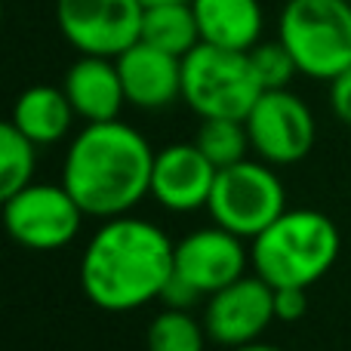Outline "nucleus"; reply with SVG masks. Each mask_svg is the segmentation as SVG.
<instances>
[{"mask_svg": "<svg viewBox=\"0 0 351 351\" xmlns=\"http://www.w3.org/2000/svg\"><path fill=\"white\" fill-rule=\"evenodd\" d=\"M173 274V237L158 222L133 213L102 219L80 253L84 296L108 315H127L160 302Z\"/></svg>", "mask_w": 351, "mask_h": 351, "instance_id": "obj_1", "label": "nucleus"}, {"mask_svg": "<svg viewBox=\"0 0 351 351\" xmlns=\"http://www.w3.org/2000/svg\"><path fill=\"white\" fill-rule=\"evenodd\" d=\"M154 148L133 123H86L71 139L62 164V185L93 219L133 213L152 197Z\"/></svg>", "mask_w": 351, "mask_h": 351, "instance_id": "obj_2", "label": "nucleus"}, {"mask_svg": "<svg viewBox=\"0 0 351 351\" xmlns=\"http://www.w3.org/2000/svg\"><path fill=\"white\" fill-rule=\"evenodd\" d=\"M342 250V234L336 222L311 206H287L262 234L250 241L253 271L265 284L305 287L324 278L336 265Z\"/></svg>", "mask_w": 351, "mask_h": 351, "instance_id": "obj_3", "label": "nucleus"}, {"mask_svg": "<svg viewBox=\"0 0 351 351\" xmlns=\"http://www.w3.org/2000/svg\"><path fill=\"white\" fill-rule=\"evenodd\" d=\"M278 37L293 53L299 74L333 80L351 68V3L348 0H287Z\"/></svg>", "mask_w": 351, "mask_h": 351, "instance_id": "obj_4", "label": "nucleus"}, {"mask_svg": "<svg viewBox=\"0 0 351 351\" xmlns=\"http://www.w3.org/2000/svg\"><path fill=\"white\" fill-rule=\"evenodd\" d=\"M262 84L253 71L250 53L197 43L182 59V102L200 117L247 121L262 96Z\"/></svg>", "mask_w": 351, "mask_h": 351, "instance_id": "obj_5", "label": "nucleus"}, {"mask_svg": "<svg viewBox=\"0 0 351 351\" xmlns=\"http://www.w3.org/2000/svg\"><path fill=\"white\" fill-rule=\"evenodd\" d=\"M287 210V191L278 167L265 160H241L216 173L206 213L216 225L234 231L243 241L268 228Z\"/></svg>", "mask_w": 351, "mask_h": 351, "instance_id": "obj_6", "label": "nucleus"}, {"mask_svg": "<svg viewBox=\"0 0 351 351\" xmlns=\"http://www.w3.org/2000/svg\"><path fill=\"white\" fill-rule=\"evenodd\" d=\"M86 213L62 182H31L3 197V222L10 237L25 250L53 253L80 234Z\"/></svg>", "mask_w": 351, "mask_h": 351, "instance_id": "obj_7", "label": "nucleus"}, {"mask_svg": "<svg viewBox=\"0 0 351 351\" xmlns=\"http://www.w3.org/2000/svg\"><path fill=\"white\" fill-rule=\"evenodd\" d=\"M247 133L253 154L271 167H293L315 148V111L302 96L287 90H265L247 114Z\"/></svg>", "mask_w": 351, "mask_h": 351, "instance_id": "obj_8", "label": "nucleus"}, {"mask_svg": "<svg viewBox=\"0 0 351 351\" xmlns=\"http://www.w3.org/2000/svg\"><path fill=\"white\" fill-rule=\"evenodd\" d=\"M142 0H56L59 31L80 56L117 59L142 37Z\"/></svg>", "mask_w": 351, "mask_h": 351, "instance_id": "obj_9", "label": "nucleus"}, {"mask_svg": "<svg viewBox=\"0 0 351 351\" xmlns=\"http://www.w3.org/2000/svg\"><path fill=\"white\" fill-rule=\"evenodd\" d=\"M274 315V287L265 284L259 274H243L234 284L222 287L219 293L206 296L204 327L210 342L225 348H241L262 339Z\"/></svg>", "mask_w": 351, "mask_h": 351, "instance_id": "obj_10", "label": "nucleus"}, {"mask_svg": "<svg viewBox=\"0 0 351 351\" xmlns=\"http://www.w3.org/2000/svg\"><path fill=\"white\" fill-rule=\"evenodd\" d=\"M250 241L222 225L194 228L176 241V274L191 284L200 296H213L222 287L250 274Z\"/></svg>", "mask_w": 351, "mask_h": 351, "instance_id": "obj_11", "label": "nucleus"}, {"mask_svg": "<svg viewBox=\"0 0 351 351\" xmlns=\"http://www.w3.org/2000/svg\"><path fill=\"white\" fill-rule=\"evenodd\" d=\"M216 167L197 148V142H176L154 154L152 200L170 213L206 210L216 182Z\"/></svg>", "mask_w": 351, "mask_h": 351, "instance_id": "obj_12", "label": "nucleus"}, {"mask_svg": "<svg viewBox=\"0 0 351 351\" xmlns=\"http://www.w3.org/2000/svg\"><path fill=\"white\" fill-rule=\"evenodd\" d=\"M127 105L142 111H164L182 99V59L173 53L136 40L117 56Z\"/></svg>", "mask_w": 351, "mask_h": 351, "instance_id": "obj_13", "label": "nucleus"}, {"mask_svg": "<svg viewBox=\"0 0 351 351\" xmlns=\"http://www.w3.org/2000/svg\"><path fill=\"white\" fill-rule=\"evenodd\" d=\"M62 90L71 99L77 117L86 123L117 121L127 105L117 59H108V56H80L65 71Z\"/></svg>", "mask_w": 351, "mask_h": 351, "instance_id": "obj_14", "label": "nucleus"}, {"mask_svg": "<svg viewBox=\"0 0 351 351\" xmlns=\"http://www.w3.org/2000/svg\"><path fill=\"white\" fill-rule=\"evenodd\" d=\"M200 43L250 53L262 40L265 12L259 0H191Z\"/></svg>", "mask_w": 351, "mask_h": 351, "instance_id": "obj_15", "label": "nucleus"}, {"mask_svg": "<svg viewBox=\"0 0 351 351\" xmlns=\"http://www.w3.org/2000/svg\"><path fill=\"white\" fill-rule=\"evenodd\" d=\"M74 117H77V111H74L71 99L65 96L62 86L37 84L28 86L16 99L10 123H16L37 148H47V145H59V142H65L71 136Z\"/></svg>", "mask_w": 351, "mask_h": 351, "instance_id": "obj_16", "label": "nucleus"}, {"mask_svg": "<svg viewBox=\"0 0 351 351\" xmlns=\"http://www.w3.org/2000/svg\"><path fill=\"white\" fill-rule=\"evenodd\" d=\"M139 40L152 43V47L164 49V53L179 56V59H185V56L200 43V28H197L194 6L191 3H154V6H145Z\"/></svg>", "mask_w": 351, "mask_h": 351, "instance_id": "obj_17", "label": "nucleus"}, {"mask_svg": "<svg viewBox=\"0 0 351 351\" xmlns=\"http://www.w3.org/2000/svg\"><path fill=\"white\" fill-rule=\"evenodd\" d=\"M210 336H206L204 317H194L188 308H170L154 315L148 324L145 346L148 351H204Z\"/></svg>", "mask_w": 351, "mask_h": 351, "instance_id": "obj_18", "label": "nucleus"}, {"mask_svg": "<svg viewBox=\"0 0 351 351\" xmlns=\"http://www.w3.org/2000/svg\"><path fill=\"white\" fill-rule=\"evenodd\" d=\"M197 148L213 160L216 170H225L231 164L247 160V154L253 152L247 133V121H231V117H210L200 121L197 130Z\"/></svg>", "mask_w": 351, "mask_h": 351, "instance_id": "obj_19", "label": "nucleus"}, {"mask_svg": "<svg viewBox=\"0 0 351 351\" xmlns=\"http://www.w3.org/2000/svg\"><path fill=\"white\" fill-rule=\"evenodd\" d=\"M37 170V145L16 127L3 123L0 127V197L22 191L34 182Z\"/></svg>", "mask_w": 351, "mask_h": 351, "instance_id": "obj_20", "label": "nucleus"}, {"mask_svg": "<svg viewBox=\"0 0 351 351\" xmlns=\"http://www.w3.org/2000/svg\"><path fill=\"white\" fill-rule=\"evenodd\" d=\"M250 62L253 71L259 77L262 90H287L293 84V77L299 74V65L293 59V53L284 47V40H259L250 49Z\"/></svg>", "mask_w": 351, "mask_h": 351, "instance_id": "obj_21", "label": "nucleus"}, {"mask_svg": "<svg viewBox=\"0 0 351 351\" xmlns=\"http://www.w3.org/2000/svg\"><path fill=\"white\" fill-rule=\"evenodd\" d=\"M305 287H278L274 290V315L278 321H299L308 311V296H305Z\"/></svg>", "mask_w": 351, "mask_h": 351, "instance_id": "obj_22", "label": "nucleus"}, {"mask_svg": "<svg viewBox=\"0 0 351 351\" xmlns=\"http://www.w3.org/2000/svg\"><path fill=\"white\" fill-rule=\"evenodd\" d=\"M330 111L336 114V121L351 127V68L330 80Z\"/></svg>", "mask_w": 351, "mask_h": 351, "instance_id": "obj_23", "label": "nucleus"}, {"mask_svg": "<svg viewBox=\"0 0 351 351\" xmlns=\"http://www.w3.org/2000/svg\"><path fill=\"white\" fill-rule=\"evenodd\" d=\"M197 299H204V296H200V293L194 290L191 284H185L179 274H173L170 284L164 287V296H160V302L170 305V308H191Z\"/></svg>", "mask_w": 351, "mask_h": 351, "instance_id": "obj_24", "label": "nucleus"}, {"mask_svg": "<svg viewBox=\"0 0 351 351\" xmlns=\"http://www.w3.org/2000/svg\"><path fill=\"white\" fill-rule=\"evenodd\" d=\"M231 351H284V348H278V346H268V342L256 339V342H250V346H241V348H231Z\"/></svg>", "mask_w": 351, "mask_h": 351, "instance_id": "obj_25", "label": "nucleus"}, {"mask_svg": "<svg viewBox=\"0 0 351 351\" xmlns=\"http://www.w3.org/2000/svg\"><path fill=\"white\" fill-rule=\"evenodd\" d=\"M145 6H154V3H191V0H142Z\"/></svg>", "mask_w": 351, "mask_h": 351, "instance_id": "obj_26", "label": "nucleus"}]
</instances>
